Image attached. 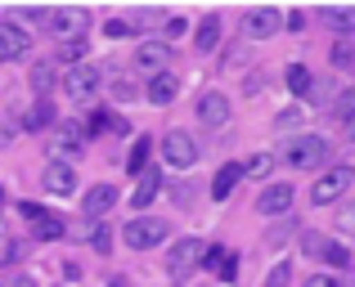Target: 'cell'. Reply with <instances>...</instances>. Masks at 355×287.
Segmentation results:
<instances>
[{"label": "cell", "instance_id": "cell-1", "mask_svg": "<svg viewBox=\"0 0 355 287\" xmlns=\"http://www.w3.org/2000/svg\"><path fill=\"white\" fill-rule=\"evenodd\" d=\"M59 86H63V95H68L72 104H95V95L104 90V68L86 59V63H77V68L59 72Z\"/></svg>", "mask_w": 355, "mask_h": 287}, {"label": "cell", "instance_id": "cell-2", "mask_svg": "<svg viewBox=\"0 0 355 287\" xmlns=\"http://www.w3.org/2000/svg\"><path fill=\"white\" fill-rule=\"evenodd\" d=\"M166 238H171V225H166L162 216H130L126 225H121V243H126L130 252H153Z\"/></svg>", "mask_w": 355, "mask_h": 287}, {"label": "cell", "instance_id": "cell-3", "mask_svg": "<svg viewBox=\"0 0 355 287\" xmlns=\"http://www.w3.org/2000/svg\"><path fill=\"white\" fill-rule=\"evenodd\" d=\"M333 144L324 140V135H293V140L284 144V162L293 166V171H320L324 162H329Z\"/></svg>", "mask_w": 355, "mask_h": 287}, {"label": "cell", "instance_id": "cell-4", "mask_svg": "<svg viewBox=\"0 0 355 287\" xmlns=\"http://www.w3.org/2000/svg\"><path fill=\"white\" fill-rule=\"evenodd\" d=\"M351 184H355V166L351 162H338V166H329V171L311 184V202H315V207H333V202L347 198Z\"/></svg>", "mask_w": 355, "mask_h": 287}, {"label": "cell", "instance_id": "cell-5", "mask_svg": "<svg viewBox=\"0 0 355 287\" xmlns=\"http://www.w3.org/2000/svg\"><path fill=\"white\" fill-rule=\"evenodd\" d=\"M157 153H162V162L171 166V171H189V166H198L202 144L193 140L189 131H166L162 144H157Z\"/></svg>", "mask_w": 355, "mask_h": 287}, {"label": "cell", "instance_id": "cell-6", "mask_svg": "<svg viewBox=\"0 0 355 287\" xmlns=\"http://www.w3.org/2000/svg\"><path fill=\"white\" fill-rule=\"evenodd\" d=\"M202 252H207V243H202V238H180V243L166 252V274H171L175 283H184L202 265Z\"/></svg>", "mask_w": 355, "mask_h": 287}, {"label": "cell", "instance_id": "cell-7", "mask_svg": "<svg viewBox=\"0 0 355 287\" xmlns=\"http://www.w3.org/2000/svg\"><path fill=\"white\" fill-rule=\"evenodd\" d=\"M90 27V14L81 5H63V9H50V23H45V32L54 36V41H81V32Z\"/></svg>", "mask_w": 355, "mask_h": 287}, {"label": "cell", "instance_id": "cell-8", "mask_svg": "<svg viewBox=\"0 0 355 287\" xmlns=\"http://www.w3.org/2000/svg\"><path fill=\"white\" fill-rule=\"evenodd\" d=\"M193 117H198V126H207V131H220V126H230V117H234V104H230L225 90H202L198 104H193Z\"/></svg>", "mask_w": 355, "mask_h": 287}, {"label": "cell", "instance_id": "cell-9", "mask_svg": "<svg viewBox=\"0 0 355 287\" xmlns=\"http://www.w3.org/2000/svg\"><path fill=\"white\" fill-rule=\"evenodd\" d=\"M302 252L306 256H315V261H324V265H333V270H347L351 265V252H347V243H338V238H324V234H302Z\"/></svg>", "mask_w": 355, "mask_h": 287}, {"label": "cell", "instance_id": "cell-10", "mask_svg": "<svg viewBox=\"0 0 355 287\" xmlns=\"http://www.w3.org/2000/svg\"><path fill=\"white\" fill-rule=\"evenodd\" d=\"M293 184L288 180H270L266 189L257 193V216H266V220H279V216H288L293 211Z\"/></svg>", "mask_w": 355, "mask_h": 287}, {"label": "cell", "instance_id": "cell-11", "mask_svg": "<svg viewBox=\"0 0 355 287\" xmlns=\"http://www.w3.org/2000/svg\"><path fill=\"white\" fill-rule=\"evenodd\" d=\"M130 59H135V72H144V81H148V77H157V72H171L175 50L162 45V41H139Z\"/></svg>", "mask_w": 355, "mask_h": 287}, {"label": "cell", "instance_id": "cell-12", "mask_svg": "<svg viewBox=\"0 0 355 287\" xmlns=\"http://www.w3.org/2000/svg\"><path fill=\"white\" fill-rule=\"evenodd\" d=\"M117 202H121L117 184H108V180H104V184H90V189L81 193V216H86L90 225H99V220H104L108 211L117 207Z\"/></svg>", "mask_w": 355, "mask_h": 287}, {"label": "cell", "instance_id": "cell-13", "mask_svg": "<svg viewBox=\"0 0 355 287\" xmlns=\"http://www.w3.org/2000/svg\"><path fill=\"white\" fill-rule=\"evenodd\" d=\"M41 189L54 193V198H72V193H77V166H68L63 157L45 162L41 166Z\"/></svg>", "mask_w": 355, "mask_h": 287}, {"label": "cell", "instance_id": "cell-14", "mask_svg": "<svg viewBox=\"0 0 355 287\" xmlns=\"http://www.w3.org/2000/svg\"><path fill=\"white\" fill-rule=\"evenodd\" d=\"M279 27H284V14H279V9H270V5L248 9V14H243V32H248L252 41H270Z\"/></svg>", "mask_w": 355, "mask_h": 287}, {"label": "cell", "instance_id": "cell-15", "mask_svg": "<svg viewBox=\"0 0 355 287\" xmlns=\"http://www.w3.org/2000/svg\"><path fill=\"white\" fill-rule=\"evenodd\" d=\"M180 86H184L180 72H157V77H148V81H144V99H148L153 108H166L175 95H180Z\"/></svg>", "mask_w": 355, "mask_h": 287}, {"label": "cell", "instance_id": "cell-16", "mask_svg": "<svg viewBox=\"0 0 355 287\" xmlns=\"http://www.w3.org/2000/svg\"><path fill=\"white\" fill-rule=\"evenodd\" d=\"M27 50H32V36H27L23 27H14V23L5 18V23H0V63L27 59Z\"/></svg>", "mask_w": 355, "mask_h": 287}, {"label": "cell", "instance_id": "cell-17", "mask_svg": "<svg viewBox=\"0 0 355 287\" xmlns=\"http://www.w3.org/2000/svg\"><path fill=\"white\" fill-rule=\"evenodd\" d=\"M202 270H211L220 283H234L239 279V256L230 252V247L216 243V247H207V252H202Z\"/></svg>", "mask_w": 355, "mask_h": 287}, {"label": "cell", "instance_id": "cell-18", "mask_svg": "<svg viewBox=\"0 0 355 287\" xmlns=\"http://www.w3.org/2000/svg\"><path fill=\"white\" fill-rule=\"evenodd\" d=\"M157 193H162V171H153V166H148V171L139 175L135 193H130V207H135L139 216H144V211L153 207V198H157Z\"/></svg>", "mask_w": 355, "mask_h": 287}, {"label": "cell", "instance_id": "cell-19", "mask_svg": "<svg viewBox=\"0 0 355 287\" xmlns=\"http://www.w3.org/2000/svg\"><path fill=\"white\" fill-rule=\"evenodd\" d=\"M284 86L293 90L297 99H311L315 90H320V81H315V72L306 68V63H288V68H284Z\"/></svg>", "mask_w": 355, "mask_h": 287}, {"label": "cell", "instance_id": "cell-20", "mask_svg": "<svg viewBox=\"0 0 355 287\" xmlns=\"http://www.w3.org/2000/svg\"><path fill=\"white\" fill-rule=\"evenodd\" d=\"M32 238L36 243H59V238H68V225H63L54 211H41V216L32 220Z\"/></svg>", "mask_w": 355, "mask_h": 287}, {"label": "cell", "instance_id": "cell-21", "mask_svg": "<svg viewBox=\"0 0 355 287\" xmlns=\"http://www.w3.org/2000/svg\"><path fill=\"white\" fill-rule=\"evenodd\" d=\"M243 180V162H225L216 175H211V198L216 202H225L230 193H234V184Z\"/></svg>", "mask_w": 355, "mask_h": 287}, {"label": "cell", "instance_id": "cell-22", "mask_svg": "<svg viewBox=\"0 0 355 287\" xmlns=\"http://www.w3.org/2000/svg\"><path fill=\"white\" fill-rule=\"evenodd\" d=\"M216 45H220V18L207 14L198 27H193V50H198V54H211Z\"/></svg>", "mask_w": 355, "mask_h": 287}, {"label": "cell", "instance_id": "cell-23", "mask_svg": "<svg viewBox=\"0 0 355 287\" xmlns=\"http://www.w3.org/2000/svg\"><path fill=\"white\" fill-rule=\"evenodd\" d=\"M86 140H90L86 126L63 122V126H59V135H54V153H81V144H86Z\"/></svg>", "mask_w": 355, "mask_h": 287}, {"label": "cell", "instance_id": "cell-24", "mask_svg": "<svg viewBox=\"0 0 355 287\" xmlns=\"http://www.w3.org/2000/svg\"><path fill=\"white\" fill-rule=\"evenodd\" d=\"M27 86L36 90V99H45L54 86H59V72H54V63H32V72H27Z\"/></svg>", "mask_w": 355, "mask_h": 287}, {"label": "cell", "instance_id": "cell-25", "mask_svg": "<svg viewBox=\"0 0 355 287\" xmlns=\"http://www.w3.org/2000/svg\"><path fill=\"white\" fill-rule=\"evenodd\" d=\"M148 148H153V140H148V135H139V140L130 144V153H126V171L135 175V180L144 175V166H148Z\"/></svg>", "mask_w": 355, "mask_h": 287}, {"label": "cell", "instance_id": "cell-26", "mask_svg": "<svg viewBox=\"0 0 355 287\" xmlns=\"http://www.w3.org/2000/svg\"><path fill=\"white\" fill-rule=\"evenodd\" d=\"M333 68L355 72V36H338V41H333Z\"/></svg>", "mask_w": 355, "mask_h": 287}, {"label": "cell", "instance_id": "cell-27", "mask_svg": "<svg viewBox=\"0 0 355 287\" xmlns=\"http://www.w3.org/2000/svg\"><path fill=\"white\" fill-rule=\"evenodd\" d=\"M329 113H333V117H338V122H342V126H347V122H351V117H355V86H342V90H338V95H333V104H329Z\"/></svg>", "mask_w": 355, "mask_h": 287}, {"label": "cell", "instance_id": "cell-28", "mask_svg": "<svg viewBox=\"0 0 355 287\" xmlns=\"http://www.w3.org/2000/svg\"><path fill=\"white\" fill-rule=\"evenodd\" d=\"M320 18L333 27L338 36H351L355 32V9H320Z\"/></svg>", "mask_w": 355, "mask_h": 287}, {"label": "cell", "instance_id": "cell-29", "mask_svg": "<svg viewBox=\"0 0 355 287\" xmlns=\"http://www.w3.org/2000/svg\"><path fill=\"white\" fill-rule=\"evenodd\" d=\"M270 171H275V153H257L243 162V175H252V180H270Z\"/></svg>", "mask_w": 355, "mask_h": 287}, {"label": "cell", "instance_id": "cell-30", "mask_svg": "<svg viewBox=\"0 0 355 287\" xmlns=\"http://www.w3.org/2000/svg\"><path fill=\"white\" fill-rule=\"evenodd\" d=\"M41 126H54V104L50 99H36L32 113H27V131H41Z\"/></svg>", "mask_w": 355, "mask_h": 287}, {"label": "cell", "instance_id": "cell-31", "mask_svg": "<svg viewBox=\"0 0 355 287\" xmlns=\"http://www.w3.org/2000/svg\"><path fill=\"white\" fill-rule=\"evenodd\" d=\"M108 90H113V99H117V104H130L135 95H144V90H139L135 81H126V77H113V81H108Z\"/></svg>", "mask_w": 355, "mask_h": 287}, {"label": "cell", "instance_id": "cell-32", "mask_svg": "<svg viewBox=\"0 0 355 287\" xmlns=\"http://www.w3.org/2000/svg\"><path fill=\"white\" fill-rule=\"evenodd\" d=\"M59 59L68 63V68H77V63H86V41H63V45H59Z\"/></svg>", "mask_w": 355, "mask_h": 287}, {"label": "cell", "instance_id": "cell-33", "mask_svg": "<svg viewBox=\"0 0 355 287\" xmlns=\"http://www.w3.org/2000/svg\"><path fill=\"white\" fill-rule=\"evenodd\" d=\"M338 234L355 238V198H351V202H342V207H338Z\"/></svg>", "mask_w": 355, "mask_h": 287}, {"label": "cell", "instance_id": "cell-34", "mask_svg": "<svg viewBox=\"0 0 355 287\" xmlns=\"http://www.w3.org/2000/svg\"><path fill=\"white\" fill-rule=\"evenodd\" d=\"M288 283H293V261H279L275 270L266 274V287H288Z\"/></svg>", "mask_w": 355, "mask_h": 287}, {"label": "cell", "instance_id": "cell-35", "mask_svg": "<svg viewBox=\"0 0 355 287\" xmlns=\"http://www.w3.org/2000/svg\"><path fill=\"white\" fill-rule=\"evenodd\" d=\"M104 36H108V41H126V36H135V27H130L126 18H108V23H104Z\"/></svg>", "mask_w": 355, "mask_h": 287}, {"label": "cell", "instance_id": "cell-36", "mask_svg": "<svg viewBox=\"0 0 355 287\" xmlns=\"http://www.w3.org/2000/svg\"><path fill=\"white\" fill-rule=\"evenodd\" d=\"M180 32H189V23H184L180 14H171V18H162V45H171Z\"/></svg>", "mask_w": 355, "mask_h": 287}, {"label": "cell", "instance_id": "cell-37", "mask_svg": "<svg viewBox=\"0 0 355 287\" xmlns=\"http://www.w3.org/2000/svg\"><path fill=\"white\" fill-rule=\"evenodd\" d=\"M90 247H95V252H113V229L108 225H99V229H90Z\"/></svg>", "mask_w": 355, "mask_h": 287}, {"label": "cell", "instance_id": "cell-38", "mask_svg": "<svg viewBox=\"0 0 355 287\" xmlns=\"http://www.w3.org/2000/svg\"><path fill=\"white\" fill-rule=\"evenodd\" d=\"M306 287H347L338 279V274H311V279H306Z\"/></svg>", "mask_w": 355, "mask_h": 287}, {"label": "cell", "instance_id": "cell-39", "mask_svg": "<svg viewBox=\"0 0 355 287\" xmlns=\"http://www.w3.org/2000/svg\"><path fill=\"white\" fill-rule=\"evenodd\" d=\"M297 122H302V108H293V113H279V117H275L279 131H288V126H297Z\"/></svg>", "mask_w": 355, "mask_h": 287}, {"label": "cell", "instance_id": "cell-40", "mask_svg": "<svg viewBox=\"0 0 355 287\" xmlns=\"http://www.w3.org/2000/svg\"><path fill=\"white\" fill-rule=\"evenodd\" d=\"M284 23L293 27V32H302V27H306V14H302V9H293V14H284Z\"/></svg>", "mask_w": 355, "mask_h": 287}, {"label": "cell", "instance_id": "cell-41", "mask_svg": "<svg viewBox=\"0 0 355 287\" xmlns=\"http://www.w3.org/2000/svg\"><path fill=\"white\" fill-rule=\"evenodd\" d=\"M9 287H41V283H36V279H32V274H18V279H14V283H9Z\"/></svg>", "mask_w": 355, "mask_h": 287}, {"label": "cell", "instance_id": "cell-42", "mask_svg": "<svg viewBox=\"0 0 355 287\" xmlns=\"http://www.w3.org/2000/svg\"><path fill=\"white\" fill-rule=\"evenodd\" d=\"M347 135H351V140H355V117H351V122H347Z\"/></svg>", "mask_w": 355, "mask_h": 287}, {"label": "cell", "instance_id": "cell-43", "mask_svg": "<svg viewBox=\"0 0 355 287\" xmlns=\"http://www.w3.org/2000/svg\"><path fill=\"white\" fill-rule=\"evenodd\" d=\"M0 243H5V220H0Z\"/></svg>", "mask_w": 355, "mask_h": 287}, {"label": "cell", "instance_id": "cell-44", "mask_svg": "<svg viewBox=\"0 0 355 287\" xmlns=\"http://www.w3.org/2000/svg\"><path fill=\"white\" fill-rule=\"evenodd\" d=\"M108 287H126V283H121V279H117V283H108Z\"/></svg>", "mask_w": 355, "mask_h": 287}, {"label": "cell", "instance_id": "cell-45", "mask_svg": "<svg viewBox=\"0 0 355 287\" xmlns=\"http://www.w3.org/2000/svg\"><path fill=\"white\" fill-rule=\"evenodd\" d=\"M0 198H5V189H0Z\"/></svg>", "mask_w": 355, "mask_h": 287}, {"label": "cell", "instance_id": "cell-46", "mask_svg": "<svg viewBox=\"0 0 355 287\" xmlns=\"http://www.w3.org/2000/svg\"><path fill=\"white\" fill-rule=\"evenodd\" d=\"M0 287H9V283H0Z\"/></svg>", "mask_w": 355, "mask_h": 287}]
</instances>
